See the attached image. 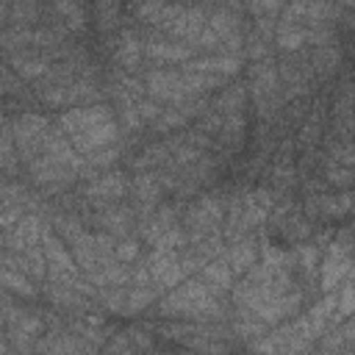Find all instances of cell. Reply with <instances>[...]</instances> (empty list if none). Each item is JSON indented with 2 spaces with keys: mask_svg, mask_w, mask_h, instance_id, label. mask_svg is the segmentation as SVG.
Instances as JSON below:
<instances>
[{
  "mask_svg": "<svg viewBox=\"0 0 355 355\" xmlns=\"http://www.w3.org/2000/svg\"><path fill=\"white\" fill-rule=\"evenodd\" d=\"M55 125L64 133V139L72 144V150L78 155H83V158L97 153V150L111 147L119 139V119L103 103L80 105V108H67L58 116Z\"/></svg>",
  "mask_w": 355,
  "mask_h": 355,
  "instance_id": "obj_1",
  "label": "cell"
},
{
  "mask_svg": "<svg viewBox=\"0 0 355 355\" xmlns=\"http://www.w3.org/2000/svg\"><path fill=\"white\" fill-rule=\"evenodd\" d=\"M158 316L178 322H222L225 305L197 277H186L158 302Z\"/></svg>",
  "mask_w": 355,
  "mask_h": 355,
  "instance_id": "obj_2",
  "label": "cell"
},
{
  "mask_svg": "<svg viewBox=\"0 0 355 355\" xmlns=\"http://www.w3.org/2000/svg\"><path fill=\"white\" fill-rule=\"evenodd\" d=\"M39 100L47 105H58V108H80V105H97L100 103V89L94 80L89 78H75L69 83H58V86H42L39 89Z\"/></svg>",
  "mask_w": 355,
  "mask_h": 355,
  "instance_id": "obj_3",
  "label": "cell"
},
{
  "mask_svg": "<svg viewBox=\"0 0 355 355\" xmlns=\"http://www.w3.org/2000/svg\"><path fill=\"white\" fill-rule=\"evenodd\" d=\"M225 208H227V200L225 197H216V194H202L191 202V208L186 211V225H189V244L200 236H208V233H216L225 222Z\"/></svg>",
  "mask_w": 355,
  "mask_h": 355,
  "instance_id": "obj_4",
  "label": "cell"
},
{
  "mask_svg": "<svg viewBox=\"0 0 355 355\" xmlns=\"http://www.w3.org/2000/svg\"><path fill=\"white\" fill-rule=\"evenodd\" d=\"M50 125H53V122H50L47 116H42V114H22V116H17V119L11 122L14 147H17V153H19V158H22L25 164H31V161L39 155Z\"/></svg>",
  "mask_w": 355,
  "mask_h": 355,
  "instance_id": "obj_5",
  "label": "cell"
},
{
  "mask_svg": "<svg viewBox=\"0 0 355 355\" xmlns=\"http://www.w3.org/2000/svg\"><path fill=\"white\" fill-rule=\"evenodd\" d=\"M252 92V100L258 105L261 114H272L277 105H280V75H277V67L263 58V61H255L250 67V86Z\"/></svg>",
  "mask_w": 355,
  "mask_h": 355,
  "instance_id": "obj_6",
  "label": "cell"
},
{
  "mask_svg": "<svg viewBox=\"0 0 355 355\" xmlns=\"http://www.w3.org/2000/svg\"><path fill=\"white\" fill-rule=\"evenodd\" d=\"M144 94L155 103H169V105H180V103L191 100L183 72L180 69H166V67L150 69L144 75Z\"/></svg>",
  "mask_w": 355,
  "mask_h": 355,
  "instance_id": "obj_7",
  "label": "cell"
},
{
  "mask_svg": "<svg viewBox=\"0 0 355 355\" xmlns=\"http://www.w3.org/2000/svg\"><path fill=\"white\" fill-rule=\"evenodd\" d=\"M347 230L341 233V239H336L322 261V288L333 291L338 288V283H344L349 277V244H347Z\"/></svg>",
  "mask_w": 355,
  "mask_h": 355,
  "instance_id": "obj_8",
  "label": "cell"
},
{
  "mask_svg": "<svg viewBox=\"0 0 355 355\" xmlns=\"http://www.w3.org/2000/svg\"><path fill=\"white\" fill-rule=\"evenodd\" d=\"M141 53H144V58H150V61H155L161 67H166V64H186V61L194 58V50L189 44L175 42L169 36H158V31H155V36L141 39Z\"/></svg>",
  "mask_w": 355,
  "mask_h": 355,
  "instance_id": "obj_9",
  "label": "cell"
},
{
  "mask_svg": "<svg viewBox=\"0 0 355 355\" xmlns=\"http://www.w3.org/2000/svg\"><path fill=\"white\" fill-rule=\"evenodd\" d=\"M144 263H147V272H150V283L158 286V291L161 288H175L178 283H183L189 277L178 252H153Z\"/></svg>",
  "mask_w": 355,
  "mask_h": 355,
  "instance_id": "obj_10",
  "label": "cell"
},
{
  "mask_svg": "<svg viewBox=\"0 0 355 355\" xmlns=\"http://www.w3.org/2000/svg\"><path fill=\"white\" fill-rule=\"evenodd\" d=\"M128 191H130V180L125 178V172H105L83 186V197L105 205H114V200H122Z\"/></svg>",
  "mask_w": 355,
  "mask_h": 355,
  "instance_id": "obj_11",
  "label": "cell"
},
{
  "mask_svg": "<svg viewBox=\"0 0 355 355\" xmlns=\"http://www.w3.org/2000/svg\"><path fill=\"white\" fill-rule=\"evenodd\" d=\"M44 230H47V225H44L39 216L22 214V219L6 233V247H8V252H25V250H31V247H39Z\"/></svg>",
  "mask_w": 355,
  "mask_h": 355,
  "instance_id": "obj_12",
  "label": "cell"
},
{
  "mask_svg": "<svg viewBox=\"0 0 355 355\" xmlns=\"http://www.w3.org/2000/svg\"><path fill=\"white\" fill-rule=\"evenodd\" d=\"M161 191H164V186H161V178L155 172H139L130 180V194L139 202V211H144V214H153L158 208Z\"/></svg>",
  "mask_w": 355,
  "mask_h": 355,
  "instance_id": "obj_13",
  "label": "cell"
},
{
  "mask_svg": "<svg viewBox=\"0 0 355 355\" xmlns=\"http://www.w3.org/2000/svg\"><path fill=\"white\" fill-rule=\"evenodd\" d=\"M92 222L100 227V233H108V236H128L130 227H133V211L130 208H122V205H105L103 211H97L92 216Z\"/></svg>",
  "mask_w": 355,
  "mask_h": 355,
  "instance_id": "obj_14",
  "label": "cell"
},
{
  "mask_svg": "<svg viewBox=\"0 0 355 355\" xmlns=\"http://www.w3.org/2000/svg\"><path fill=\"white\" fill-rule=\"evenodd\" d=\"M222 261L227 263V269L233 272V277H236V275H244V272H250V269L255 266V261H258V247H255V241H252L250 236L236 239V241L227 244Z\"/></svg>",
  "mask_w": 355,
  "mask_h": 355,
  "instance_id": "obj_15",
  "label": "cell"
},
{
  "mask_svg": "<svg viewBox=\"0 0 355 355\" xmlns=\"http://www.w3.org/2000/svg\"><path fill=\"white\" fill-rule=\"evenodd\" d=\"M114 58H116V64H119L122 72H133L141 64V58H144V53H141V36L136 31H122L114 39Z\"/></svg>",
  "mask_w": 355,
  "mask_h": 355,
  "instance_id": "obj_16",
  "label": "cell"
},
{
  "mask_svg": "<svg viewBox=\"0 0 355 355\" xmlns=\"http://www.w3.org/2000/svg\"><path fill=\"white\" fill-rule=\"evenodd\" d=\"M8 69L22 78V80H44V75L50 72V61L42 53H17L8 58Z\"/></svg>",
  "mask_w": 355,
  "mask_h": 355,
  "instance_id": "obj_17",
  "label": "cell"
},
{
  "mask_svg": "<svg viewBox=\"0 0 355 355\" xmlns=\"http://www.w3.org/2000/svg\"><path fill=\"white\" fill-rule=\"evenodd\" d=\"M197 280L214 297H219V300H222V294H227L233 288V272L227 269L225 261H208V263H202V269L197 272Z\"/></svg>",
  "mask_w": 355,
  "mask_h": 355,
  "instance_id": "obj_18",
  "label": "cell"
},
{
  "mask_svg": "<svg viewBox=\"0 0 355 355\" xmlns=\"http://www.w3.org/2000/svg\"><path fill=\"white\" fill-rule=\"evenodd\" d=\"M319 355H352V324L349 319L333 324L330 330L322 333V347Z\"/></svg>",
  "mask_w": 355,
  "mask_h": 355,
  "instance_id": "obj_19",
  "label": "cell"
},
{
  "mask_svg": "<svg viewBox=\"0 0 355 355\" xmlns=\"http://www.w3.org/2000/svg\"><path fill=\"white\" fill-rule=\"evenodd\" d=\"M244 100H247V86H244V83H233L230 89H222V94L214 100L211 111L219 114V116L241 114V111H244Z\"/></svg>",
  "mask_w": 355,
  "mask_h": 355,
  "instance_id": "obj_20",
  "label": "cell"
},
{
  "mask_svg": "<svg viewBox=\"0 0 355 355\" xmlns=\"http://www.w3.org/2000/svg\"><path fill=\"white\" fill-rule=\"evenodd\" d=\"M50 14H58V19L53 25L64 28L67 33L83 31V25H86V8L80 3H55V6H50Z\"/></svg>",
  "mask_w": 355,
  "mask_h": 355,
  "instance_id": "obj_21",
  "label": "cell"
},
{
  "mask_svg": "<svg viewBox=\"0 0 355 355\" xmlns=\"http://www.w3.org/2000/svg\"><path fill=\"white\" fill-rule=\"evenodd\" d=\"M305 36H308V28H302V25H297V22L277 19V25H275V42H277V47H283V50H288V53L300 50V47L305 44Z\"/></svg>",
  "mask_w": 355,
  "mask_h": 355,
  "instance_id": "obj_22",
  "label": "cell"
},
{
  "mask_svg": "<svg viewBox=\"0 0 355 355\" xmlns=\"http://www.w3.org/2000/svg\"><path fill=\"white\" fill-rule=\"evenodd\" d=\"M0 286L8 288V291H14V294H19V297H25V300L39 297V288H36L33 280H28L22 272H17L11 266H3V263H0Z\"/></svg>",
  "mask_w": 355,
  "mask_h": 355,
  "instance_id": "obj_23",
  "label": "cell"
},
{
  "mask_svg": "<svg viewBox=\"0 0 355 355\" xmlns=\"http://www.w3.org/2000/svg\"><path fill=\"white\" fill-rule=\"evenodd\" d=\"M313 205L319 208L322 216H344V214H349V208H352V194H349V191H341V194H322V197H313Z\"/></svg>",
  "mask_w": 355,
  "mask_h": 355,
  "instance_id": "obj_24",
  "label": "cell"
},
{
  "mask_svg": "<svg viewBox=\"0 0 355 355\" xmlns=\"http://www.w3.org/2000/svg\"><path fill=\"white\" fill-rule=\"evenodd\" d=\"M158 300V288L153 286H128L125 291V313H139Z\"/></svg>",
  "mask_w": 355,
  "mask_h": 355,
  "instance_id": "obj_25",
  "label": "cell"
},
{
  "mask_svg": "<svg viewBox=\"0 0 355 355\" xmlns=\"http://www.w3.org/2000/svg\"><path fill=\"white\" fill-rule=\"evenodd\" d=\"M42 14H44V6H39V3H11L8 6V22L11 25L33 28V22H39Z\"/></svg>",
  "mask_w": 355,
  "mask_h": 355,
  "instance_id": "obj_26",
  "label": "cell"
},
{
  "mask_svg": "<svg viewBox=\"0 0 355 355\" xmlns=\"http://www.w3.org/2000/svg\"><path fill=\"white\" fill-rule=\"evenodd\" d=\"M44 294H47L55 305H61V308H83V305H86V297H83V294H78L75 288L58 286V283H53V280L44 286Z\"/></svg>",
  "mask_w": 355,
  "mask_h": 355,
  "instance_id": "obj_27",
  "label": "cell"
},
{
  "mask_svg": "<svg viewBox=\"0 0 355 355\" xmlns=\"http://www.w3.org/2000/svg\"><path fill=\"white\" fill-rule=\"evenodd\" d=\"M186 244H189V233L175 225V227H169L166 233H161V236L153 241V252H178V250H183Z\"/></svg>",
  "mask_w": 355,
  "mask_h": 355,
  "instance_id": "obj_28",
  "label": "cell"
},
{
  "mask_svg": "<svg viewBox=\"0 0 355 355\" xmlns=\"http://www.w3.org/2000/svg\"><path fill=\"white\" fill-rule=\"evenodd\" d=\"M125 291L128 286H108V288H97L94 297L100 300V305L111 313H125Z\"/></svg>",
  "mask_w": 355,
  "mask_h": 355,
  "instance_id": "obj_29",
  "label": "cell"
},
{
  "mask_svg": "<svg viewBox=\"0 0 355 355\" xmlns=\"http://www.w3.org/2000/svg\"><path fill=\"white\" fill-rule=\"evenodd\" d=\"M14 164H17V147H14L11 125L0 119V169H14Z\"/></svg>",
  "mask_w": 355,
  "mask_h": 355,
  "instance_id": "obj_30",
  "label": "cell"
},
{
  "mask_svg": "<svg viewBox=\"0 0 355 355\" xmlns=\"http://www.w3.org/2000/svg\"><path fill=\"white\" fill-rule=\"evenodd\" d=\"M313 67H316V72H322V75H330L336 67H338V61H341V53H338V47H333V44H324V47H316V53H313Z\"/></svg>",
  "mask_w": 355,
  "mask_h": 355,
  "instance_id": "obj_31",
  "label": "cell"
},
{
  "mask_svg": "<svg viewBox=\"0 0 355 355\" xmlns=\"http://www.w3.org/2000/svg\"><path fill=\"white\" fill-rule=\"evenodd\" d=\"M189 119L183 116V111L178 108V105H169V108H161V114H158V119L153 122V128L158 130V133H166V130H175V128H183Z\"/></svg>",
  "mask_w": 355,
  "mask_h": 355,
  "instance_id": "obj_32",
  "label": "cell"
},
{
  "mask_svg": "<svg viewBox=\"0 0 355 355\" xmlns=\"http://www.w3.org/2000/svg\"><path fill=\"white\" fill-rule=\"evenodd\" d=\"M92 11L97 14V25H100V31H108V28H114L116 22H119V6L116 3H97V6H92Z\"/></svg>",
  "mask_w": 355,
  "mask_h": 355,
  "instance_id": "obj_33",
  "label": "cell"
},
{
  "mask_svg": "<svg viewBox=\"0 0 355 355\" xmlns=\"http://www.w3.org/2000/svg\"><path fill=\"white\" fill-rule=\"evenodd\" d=\"M114 261H119V263H133V261H139V244H136V239H119L116 244H114Z\"/></svg>",
  "mask_w": 355,
  "mask_h": 355,
  "instance_id": "obj_34",
  "label": "cell"
},
{
  "mask_svg": "<svg viewBox=\"0 0 355 355\" xmlns=\"http://www.w3.org/2000/svg\"><path fill=\"white\" fill-rule=\"evenodd\" d=\"M330 164H338V166H349L352 169V144H349V139L330 141Z\"/></svg>",
  "mask_w": 355,
  "mask_h": 355,
  "instance_id": "obj_35",
  "label": "cell"
},
{
  "mask_svg": "<svg viewBox=\"0 0 355 355\" xmlns=\"http://www.w3.org/2000/svg\"><path fill=\"white\" fill-rule=\"evenodd\" d=\"M116 158H119V144L114 141L111 147H105V150H97V153L86 155V166H111Z\"/></svg>",
  "mask_w": 355,
  "mask_h": 355,
  "instance_id": "obj_36",
  "label": "cell"
},
{
  "mask_svg": "<svg viewBox=\"0 0 355 355\" xmlns=\"http://www.w3.org/2000/svg\"><path fill=\"white\" fill-rule=\"evenodd\" d=\"M133 105H136V114H139L141 125H144V122L153 125V122L158 119V114H161V105H158L155 100H150V97H141V100H136Z\"/></svg>",
  "mask_w": 355,
  "mask_h": 355,
  "instance_id": "obj_37",
  "label": "cell"
},
{
  "mask_svg": "<svg viewBox=\"0 0 355 355\" xmlns=\"http://www.w3.org/2000/svg\"><path fill=\"white\" fill-rule=\"evenodd\" d=\"M327 180L333 183V186H338V189H349V183H352V169L349 166H338V164H330L327 166Z\"/></svg>",
  "mask_w": 355,
  "mask_h": 355,
  "instance_id": "obj_38",
  "label": "cell"
},
{
  "mask_svg": "<svg viewBox=\"0 0 355 355\" xmlns=\"http://www.w3.org/2000/svg\"><path fill=\"white\" fill-rule=\"evenodd\" d=\"M19 219H22V208H19V205L6 208V211L0 214V230H3V233H8V230H11V227L19 222Z\"/></svg>",
  "mask_w": 355,
  "mask_h": 355,
  "instance_id": "obj_39",
  "label": "cell"
},
{
  "mask_svg": "<svg viewBox=\"0 0 355 355\" xmlns=\"http://www.w3.org/2000/svg\"><path fill=\"white\" fill-rule=\"evenodd\" d=\"M272 178H275L277 183H291V180H294V166H291V164L283 158V161H280V164L272 169Z\"/></svg>",
  "mask_w": 355,
  "mask_h": 355,
  "instance_id": "obj_40",
  "label": "cell"
},
{
  "mask_svg": "<svg viewBox=\"0 0 355 355\" xmlns=\"http://www.w3.org/2000/svg\"><path fill=\"white\" fill-rule=\"evenodd\" d=\"M247 11H252V14H280L283 11V3H250V6H244Z\"/></svg>",
  "mask_w": 355,
  "mask_h": 355,
  "instance_id": "obj_41",
  "label": "cell"
},
{
  "mask_svg": "<svg viewBox=\"0 0 355 355\" xmlns=\"http://www.w3.org/2000/svg\"><path fill=\"white\" fill-rule=\"evenodd\" d=\"M158 355H178V352H158Z\"/></svg>",
  "mask_w": 355,
  "mask_h": 355,
  "instance_id": "obj_42",
  "label": "cell"
},
{
  "mask_svg": "<svg viewBox=\"0 0 355 355\" xmlns=\"http://www.w3.org/2000/svg\"><path fill=\"white\" fill-rule=\"evenodd\" d=\"M266 355H277V352H266Z\"/></svg>",
  "mask_w": 355,
  "mask_h": 355,
  "instance_id": "obj_43",
  "label": "cell"
}]
</instances>
